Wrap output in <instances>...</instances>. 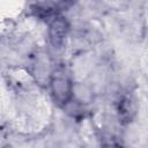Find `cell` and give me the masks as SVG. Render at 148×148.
I'll return each mask as SVG.
<instances>
[{
  "label": "cell",
  "mask_w": 148,
  "mask_h": 148,
  "mask_svg": "<svg viewBox=\"0 0 148 148\" xmlns=\"http://www.w3.org/2000/svg\"><path fill=\"white\" fill-rule=\"evenodd\" d=\"M67 32H68V23L64 17L57 16L51 21L49 27V37L51 44L54 47H60L62 45Z\"/></svg>",
  "instance_id": "2"
},
{
  "label": "cell",
  "mask_w": 148,
  "mask_h": 148,
  "mask_svg": "<svg viewBox=\"0 0 148 148\" xmlns=\"http://www.w3.org/2000/svg\"><path fill=\"white\" fill-rule=\"evenodd\" d=\"M56 7L52 5H35L32 6V13L35 16L39 17L40 20H49L51 16L54 15Z\"/></svg>",
  "instance_id": "4"
},
{
  "label": "cell",
  "mask_w": 148,
  "mask_h": 148,
  "mask_svg": "<svg viewBox=\"0 0 148 148\" xmlns=\"http://www.w3.org/2000/svg\"><path fill=\"white\" fill-rule=\"evenodd\" d=\"M117 111H118V116L121 123L131 121L136 112V105H135L133 97L128 94L121 95L117 104Z\"/></svg>",
  "instance_id": "3"
},
{
  "label": "cell",
  "mask_w": 148,
  "mask_h": 148,
  "mask_svg": "<svg viewBox=\"0 0 148 148\" xmlns=\"http://www.w3.org/2000/svg\"><path fill=\"white\" fill-rule=\"evenodd\" d=\"M51 91L53 98L59 104H66L72 97V81L67 72L62 68L56 69L51 75Z\"/></svg>",
  "instance_id": "1"
}]
</instances>
